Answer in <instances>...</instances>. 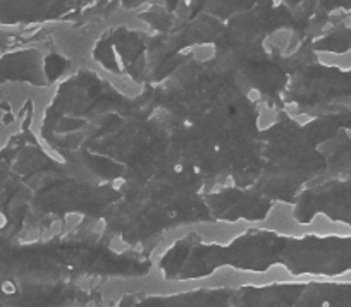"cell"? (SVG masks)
<instances>
[{"mask_svg": "<svg viewBox=\"0 0 351 307\" xmlns=\"http://www.w3.org/2000/svg\"><path fill=\"white\" fill-rule=\"evenodd\" d=\"M107 0H0V25H28L42 19L99 9Z\"/></svg>", "mask_w": 351, "mask_h": 307, "instance_id": "cell-1", "label": "cell"}]
</instances>
